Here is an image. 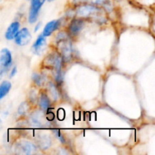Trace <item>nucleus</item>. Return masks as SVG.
Returning a JSON list of instances; mask_svg holds the SVG:
<instances>
[{"mask_svg": "<svg viewBox=\"0 0 155 155\" xmlns=\"http://www.w3.org/2000/svg\"><path fill=\"white\" fill-rule=\"evenodd\" d=\"M56 41L58 46L61 50L62 58L65 61L70 60L72 54V46L68 35L64 32H61L57 35Z\"/></svg>", "mask_w": 155, "mask_h": 155, "instance_id": "obj_1", "label": "nucleus"}, {"mask_svg": "<svg viewBox=\"0 0 155 155\" xmlns=\"http://www.w3.org/2000/svg\"><path fill=\"white\" fill-rule=\"evenodd\" d=\"M12 64V55L8 48H2L0 51V75L5 74Z\"/></svg>", "mask_w": 155, "mask_h": 155, "instance_id": "obj_2", "label": "nucleus"}, {"mask_svg": "<svg viewBox=\"0 0 155 155\" xmlns=\"http://www.w3.org/2000/svg\"><path fill=\"white\" fill-rule=\"evenodd\" d=\"M100 9L97 7V5H92L89 2H85L81 5H79L76 10V13L78 16L82 18H87V17L92 16L94 14L99 12Z\"/></svg>", "mask_w": 155, "mask_h": 155, "instance_id": "obj_3", "label": "nucleus"}, {"mask_svg": "<svg viewBox=\"0 0 155 155\" xmlns=\"http://www.w3.org/2000/svg\"><path fill=\"white\" fill-rule=\"evenodd\" d=\"M46 0H30V7L29 11V22L33 24L38 18L39 11Z\"/></svg>", "mask_w": 155, "mask_h": 155, "instance_id": "obj_4", "label": "nucleus"}, {"mask_svg": "<svg viewBox=\"0 0 155 155\" xmlns=\"http://www.w3.org/2000/svg\"><path fill=\"white\" fill-rule=\"evenodd\" d=\"M36 151H37V148L36 145L28 141H21V142H18L15 145V152L17 154L28 155L35 154Z\"/></svg>", "mask_w": 155, "mask_h": 155, "instance_id": "obj_5", "label": "nucleus"}, {"mask_svg": "<svg viewBox=\"0 0 155 155\" xmlns=\"http://www.w3.org/2000/svg\"><path fill=\"white\" fill-rule=\"evenodd\" d=\"M14 39H15V42L17 45H20V46H24L30 42L32 36L28 29L24 27L21 30H18V33Z\"/></svg>", "mask_w": 155, "mask_h": 155, "instance_id": "obj_6", "label": "nucleus"}, {"mask_svg": "<svg viewBox=\"0 0 155 155\" xmlns=\"http://www.w3.org/2000/svg\"><path fill=\"white\" fill-rule=\"evenodd\" d=\"M46 44L47 42L45 36H44L42 34L39 36L36 40L35 41L34 43H33V46H32L33 52L34 54H38V55L41 54L46 48Z\"/></svg>", "mask_w": 155, "mask_h": 155, "instance_id": "obj_7", "label": "nucleus"}, {"mask_svg": "<svg viewBox=\"0 0 155 155\" xmlns=\"http://www.w3.org/2000/svg\"><path fill=\"white\" fill-rule=\"evenodd\" d=\"M19 27L20 24L18 22L15 21V22L12 23L10 24V26L8 27L7 30L5 32V39H8V40H12V39H13L15 37L17 33H18V30H19Z\"/></svg>", "mask_w": 155, "mask_h": 155, "instance_id": "obj_8", "label": "nucleus"}, {"mask_svg": "<svg viewBox=\"0 0 155 155\" xmlns=\"http://www.w3.org/2000/svg\"><path fill=\"white\" fill-rule=\"evenodd\" d=\"M84 27V21L81 19H74L69 26V30L73 35H77Z\"/></svg>", "mask_w": 155, "mask_h": 155, "instance_id": "obj_9", "label": "nucleus"}, {"mask_svg": "<svg viewBox=\"0 0 155 155\" xmlns=\"http://www.w3.org/2000/svg\"><path fill=\"white\" fill-rule=\"evenodd\" d=\"M59 24H60V21H58V20H54V21H51L50 22H48L46 25L45 26V28H44L43 32H42V35L44 36H49L51 33L54 31H55L59 27Z\"/></svg>", "mask_w": 155, "mask_h": 155, "instance_id": "obj_10", "label": "nucleus"}, {"mask_svg": "<svg viewBox=\"0 0 155 155\" xmlns=\"http://www.w3.org/2000/svg\"><path fill=\"white\" fill-rule=\"evenodd\" d=\"M30 122L31 124L36 127H42L44 124L43 115L40 112H35L30 117Z\"/></svg>", "mask_w": 155, "mask_h": 155, "instance_id": "obj_11", "label": "nucleus"}, {"mask_svg": "<svg viewBox=\"0 0 155 155\" xmlns=\"http://www.w3.org/2000/svg\"><path fill=\"white\" fill-rule=\"evenodd\" d=\"M51 143V139L46 135H41L38 138V144L39 145V148H42L43 150L49 148Z\"/></svg>", "mask_w": 155, "mask_h": 155, "instance_id": "obj_12", "label": "nucleus"}, {"mask_svg": "<svg viewBox=\"0 0 155 155\" xmlns=\"http://www.w3.org/2000/svg\"><path fill=\"white\" fill-rule=\"evenodd\" d=\"M39 105L41 109L43 110H47L50 106V101L48 95L45 93H42L39 98Z\"/></svg>", "mask_w": 155, "mask_h": 155, "instance_id": "obj_13", "label": "nucleus"}, {"mask_svg": "<svg viewBox=\"0 0 155 155\" xmlns=\"http://www.w3.org/2000/svg\"><path fill=\"white\" fill-rule=\"evenodd\" d=\"M11 88H12V83L9 81H3L0 84V100L2 99L9 92Z\"/></svg>", "mask_w": 155, "mask_h": 155, "instance_id": "obj_14", "label": "nucleus"}, {"mask_svg": "<svg viewBox=\"0 0 155 155\" xmlns=\"http://www.w3.org/2000/svg\"><path fill=\"white\" fill-rule=\"evenodd\" d=\"M48 90H49L50 94H51V98H52L54 101H56V100L58 99V92L57 88L54 86V83H48Z\"/></svg>", "mask_w": 155, "mask_h": 155, "instance_id": "obj_15", "label": "nucleus"}, {"mask_svg": "<svg viewBox=\"0 0 155 155\" xmlns=\"http://www.w3.org/2000/svg\"><path fill=\"white\" fill-rule=\"evenodd\" d=\"M32 79H33V81L34 82L35 84L39 86H42V84L44 83V78L39 74H36V73L33 74Z\"/></svg>", "mask_w": 155, "mask_h": 155, "instance_id": "obj_16", "label": "nucleus"}, {"mask_svg": "<svg viewBox=\"0 0 155 155\" xmlns=\"http://www.w3.org/2000/svg\"><path fill=\"white\" fill-rule=\"evenodd\" d=\"M28 108H29V106H28V104H27L26 101H24V102L21 103V105L19 106V107H18V114H19L20 115H24L27 114V112L28 111Z\"/></svg>", "mask_w": 155, "mask_h": 155, "instance_id": "obj_17", "label": "nucleus"}, {"mask_svg": "<svg viewBox=\"0 0 155 155\" xmlns=\"http://www.w3.org/2000/svg\"><path fill=\"white\" fill-rule=\"evenodd\" d=\"M107 0H88V2L95 5H104Z\"/></svg>", "mask_w": 155, "mask_h": 155, "instance_id": "obj_18", "label": "nucleus"}, {"mask_svg": "<svg viewBox=\"0 0 155 155\" xmlns=\"http://www.w3.org/2000/svg\"><path fill=\"white\" fill-rule=\"evenodd\" d=\"M54 133H55L56 136H58V138H59V139H60L61 142H64V138L62 137V136H61V135L60 132H59L58 130H54Z\"/></svg>", "mask_w": 155, "mask_h": 155, "instance_id": "obj_19", "label": "nucleus"}, {"mask_svg": "<svg viewBox=\"0 0 155 155\" xmlns=\"http://www.w3.org/2000/svg\"><path fill=\"white\" fill-rule=\"evenodd\" d=\"M73 2H74V4L81 5L83 4V3L88 2V0H73Z\"/></svg>", "mask_w": 155, "mask_h": 155, "instance_id": "obj_20", "label": "nucleus"}, {"mask_svg": "<svg viewBox=\"0 0 155 155\" xmlns=\"http://www.w3.org/2000/svg\"><path fill=\"white\" fill-rule=\"evenodd\" d=\"M16 73H17V68L16 67H14V68L12 69V71H10V77H13L16 74Z\"/></svg>", "mask_w": 155, "mask_h": 155, "instance_id": "obj_21", "label": "nucleus"}, {"mask_svg": "<svg viewBox=\"0 0 155 155\" xmlns=\"http://www.w3.org/2000/svg\"><path fill=\"white\" fill-rule=\"evenodd\" d=\"M40 27H41V23H38V24H37V25L36 26V28H35L34 31H35V32H36V31H37V30H39V28H40Z\"/></svg>", "mask_w": 155, "mask_h": 155, "instance_id": "obj_22", "label": "nucleus"}, {"mask_svg": "<svg viewBox=\"0 0 155 155\" xmlns=\"http://www.w3.org/2000/svg\"><path fill=\"white\" fill-rule=\"evenodd\" d=\"M46 1H48V2H52V1H54V0H46Z\"/></svg>", "mask_w": 155, "mask_h": 155, "instance_id": "obj_23", "label": "nucleus"}, {"mask_svg": "<svg viewBox=\"0 0 155 155\" xmlns=\"http://www.w3.org/2000/svg\"><path fill=\"white\" fill-rule=\"evenodd\" d=\"M2 2V0H0V2Z\"/></svg>", "mask_w": 155, "mask_h": 155, "instance_id": "obj_24", "label": "nucleus"}]
</instances>
